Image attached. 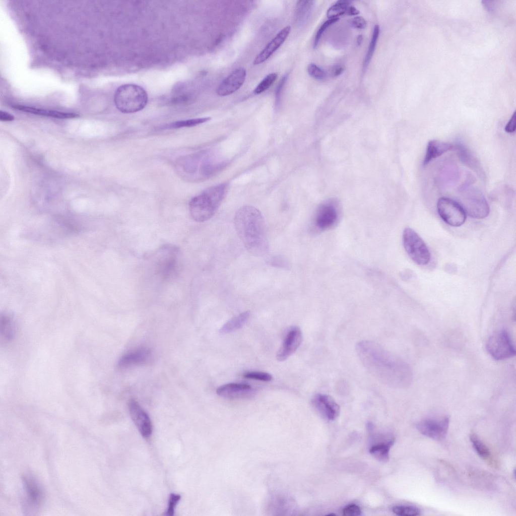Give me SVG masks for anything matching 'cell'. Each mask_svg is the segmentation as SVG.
Instances as JSON below:
<instances>
[{"mask_svg": "<svg viewBox=\"0 0 516 516\" xmlns=\"http://www.w3.org/2000/svg\"><path fill=\"white\" fill-rule=\"evenodd\" d=\"M302 340V335L298 327L291 329L287 333L284 341L277 352V359L282 361L287 359L299 347Z\"/></svg>", "mask_w": 516, "mask_h": 516, "instance_id": "17", "label": "cell"}, {"mask_svg": "<svg viewBox=\"0 0 516 516\" xmlns=\"http://www.w3.org/2000/svg\"><path fill=\"white\" fill-rule=\"evenodd\" d=\"M352 1L340 0L332 5L327 11V15L329 19L338 18V17L346 14Z\"/></svg>", "mask_w": 516, "mask_h": 516, "instance_id": "29", "label": "cell"}, {"mask_svg": "<svg viewBox=\"0 0 516 516\" xmlns=\"http://www.w3.org/2000/svg\"><path fill=\"white\" fill-rule=\"evenodd\" d=\"M404 248L412 261L418 265H427L430 260V253L420 236L412 229L406 228L403 233Z\"/></svg>", "mask_w": 516, "mask_h": 516, "instance_id": "7", "label": "cell"}, {"mask_svg": "<svg viewBox=\"0 0 516 516\" xmlns=\"http://www.w3.org/2000/svg\"><path fill=\"white\" fill-rule=\"evenodd\" d=\"M209 117L193 118L173 122L161 127V129H175L184 127H192L208 121Z\"/></svg>", "mask_w": 516, "mask_h": 516, "instance_id": "27", "label": "cell"}, {"mask_svg": "<svg viewBox=\"0 0 516 516\" xmlns=\"http://www.w3.org/2000/svg\"><path fill=\"white\" fill-rule=\"evenodd\" d=\"M357 354L368 371L383 383L394 388L410 385L412 371L404 360L371 341H362L356 346Z\"/></svg>", "mask_w": 516, "mask_h": 516, "instance_id": "1", "label": "cell"}, {"mask_svg": "<svg viewBox=\"0 0 516 516\" xmlns=\"http://www.w3.org/2000/svg\"><path fill=\"white\" fill-rule=\"evenodd\" d=\"M151 356L149 349L142 348L124 355L119 360L118 366L126 368L132 366L144 364L147 362Z\"/></svg>", "mask_w": 516, "mask_h": 516, "instance_id": "20", "label": "cell"}, {"mask_svg": "<svg viewBox=\"0 0 516 516\" xmlns=\"http://www.w3.org/2000/svg\"><path fill=\"white\" fill-rule=\"evenodd\" d=\"M250 315L249 311H244L231 318L220 328L221 334H227L237 330L247 322Z\"/></svg>", "mask_w": 516, "mask_h": 516, "instance_id": "24", "label": "cell"}, {"mask_svg": "<svg viewBox=\"0 0 516 516\" xmlns=\"http://www.w3.org/2000/svg\"><path fill=\"white\" fill-rule=\"evenodd\" d=\"M14 116L11 114L1 110L0 111V120L4 121H10L14 120Z\"/></svg>", "mask_w": 516, "mask_h": 516, "instance_id": "43", "label": "cell"}, {"mask_svg": "<svg viewBox=\"0 0 516 516\" xmlns=\"http://www.w3.org/2000/svg\"><path fill=\"white\" fill-rule=\"evenodd\" d=\"M217 394L228 399H243L250 397L253 393L251 387L247 384L229 383L222 385L216 390Z\"/></svg>", "mask_w": 516, "mask_h": 516, "instance_id": "19", "label": "cell"}, {"mask_svg": "<svg viewBox=\"0 0 516 516\" xmlns=\"http://www.w3.org/2000/svg\"><path fill=\"white\" fill-rule=\"evenodd\" d=\"M12 107L15 109L28 113H30L39 115L51 117L60 119L73 118L79 116L78 114L72 112H64L57 110H49L36 108L34 107L23 105H14Z\"/></svg>", "mask_w": 516, "mask_h": 516, "instance_id": "22", "label": "cell"}, {"mask_svg": "<svg viewBox=\"0 0 516 516\" xmlns=\"http://www.w3.org/2000/svg\"><path fill=\"white\" fill-rule=\"evenodd\" d=\"M393 512L399 515L415 516L420 515L421 511L418 507L411 505H398L392 508Z\"/></svg>", "mask_w": 516, "mask_h": 516, "instance_id": "32", "label": "cell"}, {"mask_svg": "<svg viewBox=\"0 0 516 516\" xmlns=\"http://www.w3.org/2000/svg\"><path fill=\"white\" fill-rule=\"evenodd\" d=\"M128 409L131 418L141 435L145 438L149 437L152 434V426L148 414L134 399L129 401Z\"/></svg>", "mask_w": 516, "mask_h": 516, "instance_id": "15", "label": "cell"}, {"mask_svg": "<svg viewBox=\"0 0 516 516\" xmlns=\"http://www.w3.org/2000/svg\"><path fill=\"white\" fill-rule=\"evenodd\" d=\"M288 75H284L278 84L275 91V106L278 108L281 101V95L284 85L287 81Z\"/></svg>", "mask_w": 516, "mask_h": 516, "instance_id": "38", "label": "cell"}, {"mask_svg": "<svg viewBox=\"0 0 516 516\" xmlns=\"http://www.w3.org/2000/svg\"><path fill=\"white\" fill-rule=\"evenodd\" d=\"M470 439L478 455L483 459L488 460L490 457L488 447L474 434L470 435Z\"/></svg>", "mask_w": 516, "mask_h": 516, "instance_id": "30", "label": "cell"}, {"mask_svg": "<svg viewBox=\"0 0 516 516\" xmlns=\"http://www.w3.org/2000/svg\"><path fill=\"white\" fill-rule=\"evenodd\" d=\"M457 150L460 159L469 167L477 169L478 163L471 151L462 143L457 144Z\"/></svg>", "mask_w": 516, "mask_h": 516, "instance_id": "25", "label": "cell"}, {"mask_svg": "<svg viewBox=\"0 0 516 516\" xmlns=\"http://www.w3.org/2000/svg\"><path fill=\"white\" fill-rule=\"evenodd\" d=\"M459 203L466 214L474 218L482 219L489 213V206L483 194L476 188L463 186L460 191Z\"/></svg>", "mask_w": 516, "mask_h": 516, "instance_id": "6", "label": "cell"}, {"mask_svg": "<svg viewBox=\"0 0 516 516\" xmlns=\"http://www.w3.org/2000/svg\"><path fill=\"white\" fill-rule=\"evenodd\" d=\"M311 404L321 416L328 420H334L339 415V406L329 395L317 394L312 398Z\"/></svg>", "mask_w": 516, "mask_h": 516, "instance_id": "14", "label": "cell"}, {"mask_svg": "<svg viewBox=\"0 0 516 516\" xmlns=\"http://www.w3.org/2000/svg\"><path fill=\"white\" fill-rule=\"evenodd\" d=\"M234 224L238 237L249 253L260 257L269 252L265 219L257 209L250 206L240 207L235 214Z\"/></svg>", "mask_w": 516, "mask_h": 516, "instance_id": "2", "label": "cell"}, {"mask_svg": "<svg viewBox=\"0 0 516 516\" xmlns=\"http://www.w3.org/2000/svg\"><path fill=\"white\" fill-rule=\"evenodd\" d=\"M453 148V145L447 142L437 140H430L427 144L423 165L426 166L435 159Z\"/></svg>", "mask_w": 516, "mask_h": 516, "instance_id": "21", "label": "cell"}, {"mask_svg": "<svg viewBox=\"0 0 516 516\" xmlns=\"http://www.w3.org/2000/svg\"><path fill=\"white\" fill-rule=\"evenodd\" d=\"M148 100L147 92L142 87L133 84H124L116 90L114 101L121 112L131 113L142 110Z\"/></svg>", "mask_w": 516, "mask_h": 516, "instance_id": "4", "label": "cell"}, {"mask_svg": "<svg viewBox=\"0 0 516 516\" xmlns=\"http://www.w3.org/2000/svg\"><path fill=\"white\" fill-rule=\"evenodd\" d=\"M359 14V11L354 7L350 6L347 11L346 15L349 16H356Z\"/></svg>", "mask_w": 516, "mask_h": 516, "instance_id": "45", "label": "cell"}, {"mask_svg": "<svg viewBox=\"0 0 516 516\" xmlns=\"http://www.w3.org/2000/svg\"><path fill=\"white\" fill-rule=\"evenodd\" d=\"M268 263L273 267L287 269L290 266L288 261L281 255H276L270 258Z\"/></svg>", "mask_w": 516, "mask_h": 516, "instance_id": "36", "label": "cell"}, {"mask_svg": "<svg viewBox=\"0 0 516 516\" xmlns=\"http://www.w3.org/2000/svg\"><path fill=\"white\" fill-rule=\"evenodd\" d=\"M181 496L180 495L171 493L169 497L168 508L166 511V515L172 516L174 514L175 507L180 500Z\"/></svg>", "mask_w": 516, "mask_h": 516, "instance_id": "37", "label": "cell"}, {"mask_svg": "<svg viewBox=\"0 0 516 516\" xmlns=\"http://www.w3.org/2000/svg\"><path fill=\"white\" fill-rule=\"evenodd\" d=\"M291 31V27L287 26L280 31L273 39L255 57L254 65L260 64L266 61L284 43Z\"/></svg>", "mask_w": 516, "mask_h": 516, "instance_id": "18", "label": "cell"}, {"mask_svg": "<svg viewBox=\"0 0 516 516\" xmlns=\"http://www.w3.org/2000/svg\"><path fill=\"white\" fill-rule=\"evenodd\" d=\"M437 209L441 218L451 226L459 227L465 222L466 212L461 205L454 200L446 197L440 198L437 203Z\"/></svg>", "mask_w": 516, "mask_h": 516, "instance_id": "10", "label": "cell"}, {"mask_svg": "<svg viewBox=\"0 0 516 516\" xmlns=\"http://www.w3.org/2000/svg\"><path fill=\"white\" fill-rule=\"evenodd\" d=\"M28 500L33 506H38L42 498V493L36 482L31 477L25 476L23 478Z\"/></svg>", "mask_w": 516, "mask_h": 516, "instance_id": "23", "label": "cell"}, {"mask_svg": "<svg viewBox=\"0 0 516 516\" xmlns=\"http://www.w3.org/2000/svg\"><path fill=\"white\" fill-rule=\"evenodd\" d=\"M209 153L202 151L182 157L178 161V167L188 176H194L198 173L200 178L209 177L221 168L223 163L213 161Z\"/></svg>", "mask_w": 516, "mask_h": 516, "instance_id": "5", "label": "cell"}, {"mask_svg": "<svg viewBox=\"0 0 516 516\" xmlns=\"http://www.w3.org/2000/svg\"><path fill=\"white\" fill-rule=\"evenodd\" d=\"M344 71V68L340 65L336 66L333 69L332 74L335 77L340 75Z\"/></svg>", "mask_w": 516, "mask_h": 516, "instance_id": "44", "label": "cell"}, {"mask_svg": "<svg viewBox=\"0 0 516 516\" xmlns=\"http://www.w3.org/2000/svg\"><path fill=\"white\" fill-rule=\"evenodd\" d=\"M3 322H2V330H3L4 335L6 337L8 338L11 337L12 336V323L11 320L6 317L2 320Z\"/></svg>", "mask_w": 516, "mask_h": 516, "instance_id": "41", "label": "cell"}, {"mask_svg": "<svg viewBox=\"0 0 516 516\" xmlns=\"http://www.w3.org/2000/svg\"><path fill=\"white\" fill-rule=\"evenodd\" d=\"M243 377L248 379H252L264 381H271L273 377L271 374L260 371H250L244 374Z\"/></svg>", "mask_w": 516, "mask_h": 516, "instance_id": "35", "label": "cell"}, {"mask_svg": "<svg viewBox=\"0 0 516 516\" xmlns=\"http://www.w3.org/2000/svg\"><path fill=\"white\" fill-rule=\"evenodd\" d=\"M339 19L338 18L329 19V20H328L326 21H325L321 25V26L319 27V28L317 30L316 33L315 34V38H314V42H313V48L314 49L317 48V46H318V45L319 44V42L320 41V40L321 39V37L322 35H323L324 33L325 32V31L330 26H331L332 24H333L335 23H336V22H337L339 20Z\"/></svg>", "mask_w": 516, "mask_h": 516, "instance_id": "33", "label": "cell"}, {"mask_svg": "<svg viewBox=\"0 0 516 516\" xmlns=\"http://www.w3.org/2000/svg\"><path fill=\"white\" fill-rule=\"evenodd\" d=\"M379 26L377 25H376L374 27L371 39L368 48V50L367 51L366 54L363 60V68L364 71H365L367 68L372 58L379 37Z\"/></svg>", "mask_w": 516, "mask_h": 516, "instance_id": "28", "label": "cell"}, {"mask_svg": "<svg viewBox=\"0 0 516 516\" xmlns=\"http://www.w3.org/2000/svg\"><path fill=\"white\" fill-rule=\"evenodd\" d=\"M228 189V183H220L206 189L191 199L188 208L192 219L198 222L211 219L225 198Z\"/></svg>", "mask_w": 516, "mask_h": 516, "instance_id": "3", "label": "cell"}, {"mask_svg": "<svg viewBox=\"0 0 516 516\" xmlns=\"http://www.w3.org/2000/svg\"><path fill=\"white\" fill-rule=\"evenodd\" d=\"M246 76V71L244 68H237L220 83L216 90L217 95L226 96L234 93L242 86Z\"/></svg>", "mask_w": 516, "mask_h": 516, "instance_id": "16", "label": "cell"}, {"mask_svg": "<svg viewBox=\"0 0 516 516\" xmlns=\"http://www.w3.org/2000/svg\"><path fill=\"white\" fill-rule=\"evenodd\" d=\"M161 256L157 262V270L163 279L170 278L177 268L178 250L172 246H165L160 250Z\"/></svg>", "mask_w": 516, "mask_h": 516, "instance_id": "13", "label": "cell"}, {"mask_svg": "<svg viewBox=\"0 0 516 516\" xmlns=\"http://www.w3.org/2000/svg\"><path fill=\"white\" fill-rule=\"evenodd\" d=\"M361 513L360 508L354 504L346 506L343 510V514L345 516H357L360 515Z\"/></svg>", "mask_w": 516, "mask_h": 516, "instance_id": "39", "label": "cell"}, {"mask_svg": "<svg viewBox=\"0 0 516 516\" xmlns=\"http://www.w3.org/2000/svg\"><path fill=\"white\" fill-rule=\"evenodd\" d=\"M393 443L394 441L392 440L386 443L374 445L370 448L369 452L377 460L385 462L389 460V450Z\"/></svg>", "mask_w": 516, "mask_h": 516, "instance_id": "26", "label": "cell"}, {"mask_svg": "<svg viewBox=\"0 0 516 516\" xmlns=\"http://www.w3.org/2000/svg\"><path fill=\"white\" fill-rule=\"evenodd\" d=\"M449 423L448 416L440 419H427L417 423L416 427L423 435L431 438L440 440L446 435Z\"/></svg>", "mask_w": 516, "mask_h": 516, "instance_id": "11", "label": "cell"}, {"mask_svg": "<svg viewBox=\"0 0 516 516\" xmlns=\"http://www.w3.org/2000/svg\"><path fill=\"white\" fill-rule=\"evenodd\" d=\"M307 70L308 74L316 80H323L327 77V73L314 63L309 64Z\"/></svg>", "mask_w": 516, "mask_h": 516, "instance_id": "34", "label": "cell"}, {"mask_svg": "<svg viewBox=\"0 0 516 516\" xmlns=\"http://www.w3.org/2000/svg\"><path fill=\"white\" fill-rule=\"evenodd\" d=\"M363 40V37L362 35L358 36L357 38V42L358 45H360Z\"/></svg>", "mask_w": 516, "mask_h": 516, "instance_id": "46", "label": "cell"}, {"mask_svg": "<svg viewBox=\"0 0 516 516\" xmlns=\"http://www.w3.org/2000/svg\"><path fill=\"white\" fill-rule=\"evenodd\" d=\"M515 119L516 115L515 112H514L505 126V131L506 133H512L515 132L516 128Z\"/></svg>", "mask_w": 516, "mask_h": 516, "instance_id": "42", "label": "cell"}, {"mask_svg": "<svg viewBox=\"0 0 516 516\" xmlns=\"http://www.w3.org/2000/svg\"><path fill=\"white\" fill-rule=\"evenodd\" d=\"M340 209L334 201L326 202L320 205L314 215L312 226L317 231H324L335 226L339 221Z\"/></svg>", "mask_w": 516, "mask_h": 516, "instance_id": "9", "label": "cell"}, {"mask_svg": "<svg viewBox=\"0 0 516 516\" xmlns=\"http://www.w3.org/2000/svg\"><path fill=\"white\" fill-rule=\"evenodd\" d=\"M278 77L277 73H272L266 76L256 86L253 91L254 94H260L268 89Z\"/></svg>", "mask_w": 516, "mask_h": 516, "instance_id": "31", "label": "cell"}, {"mask_svg": "<svg viewBox=\"0 0 516 516\" xmlns=\"http://www.w3.org/2000/svg\"><path fill=\"white\" fill-rule=\"evenodd\" d=\"M486 348L496 360H504L513 356L515 348L507 331L500 330L493 333L488 338Z\"/></svg>", "mask_w": 516, "mask_h": 516, "instance_id": "8", "label": "cell"}, {"mask_svg": "<svg viewBox=\"0 0 516 516\" xmlns=\"http://www.w3.org/2000/svg\"><path fill=\"white\" fill-rule=\"evenodd\" d=\"M350 24L353 27L359 29L365 28L367 25L366 20L360 16H356L353 18L351 20Z\"/></svg>", "mask_w": 516, "mask_h": 516, "instance_id": "40", "label": "cell"}, {"mask_svg": "<svg viewBox=\"0 0 516 516\" xmlns=\"http://www.w3.org/2000/svg\"><path fill=\"white\" fill-rule=\"evenodd\" d=\"M266 510L270 515H290L295 514L296 507L294 501L289 496L276 493L269 498Z\"/></svg>", "mask_w": 516, "mask_h": 516, "instance_id": "12", "label": "cell"}]
</instances>
